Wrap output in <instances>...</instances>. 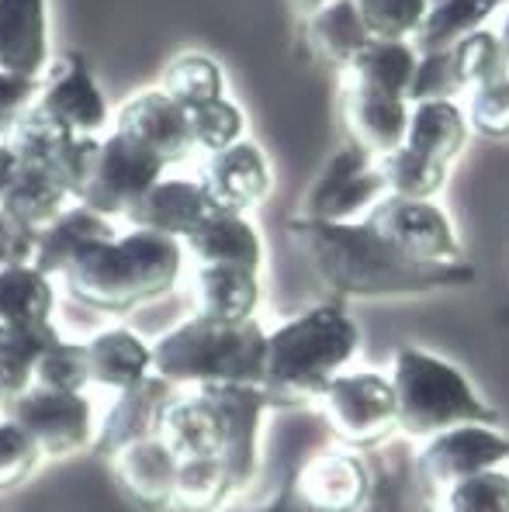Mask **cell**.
Instances as JSON below:
<instances>
[{
    "label": "cell",
    "instance_id": "13",
    "mask_svg": "<svg viewBox=\"0 0 509 512\" xmlns=\"http://www.w3.org/2000/svg\"><path fill=\"white\" fill-rule=\"evenodd\" d=\"M163 173H167V167H163L156 156H149L146 149H139L136 142H129L125 135L111 132L108 139L97 142L91 177H87L77 205L91 208V212L101 218L129 215L142 194H146L156 180H163Z\"/></svg>",
    "mask_w": 509,
    "mask_h": 512
},
{
    "label": "cell",
    "instance_id": "39",
    "mask_svg": "<svg viewBox=\"0 0 509 512\" xmlns=\"http://www.w3.org/2000/svg\"><path fill=\"white\" fill-rule=\"evenodd\" d=\"M184 118H187V128H191L194 149H201V153H208V156L232 146V142H239L246 128V115L229 97H215V101L201 104V108L184 111Z\"/></svg>",
    "mask_w": 509,
    "mask_h": 512
},
{
    "label": "cell",
    "instance_id": "41",
    "mask_svg": "<svg viewBox=\"0 0 509 512\" xmlns=\"http://www.w3.org/2000/svg\"><path fill=\"white\" fill-rule=\"evenodd\" d=\"M371 39L409 42L423 21L430 0H354Z\"/></svg>",
    "mask_w": 509,
    "mask_h": 512
},
{
    "label": "cell",
    "instance_id": "49",
    "mask_svg": "<svg viewBox=\"0 0 509 512\" xmlns=\"http://www.w3.org/2000/svg\"><path fill=\"white\" fill-rule=\"evenodd\" d=\"M329 0H291V11L302 14V18H309V14H316L319 7H326Z\"/></svg>",
    "mask_w": 509,
    "mask_h": 512
},
{
    "label": "cell",
    "instance_id": "23",
    "mask_svg": "<svg viewBox=\"0 0 509 512\" xmlns=\"http://www.w3.org/2000/svg\"><path fill=\"white\" fill-rule=\"evenodd\" d=\"M177 388L163 378H146L139 388L125 391L118 395V402L111 405V412L104 416V423L97 426V436H94V454L108 461L115 450L129 447L136 440H146V436H156L160 433V423H163V412L167 405L174 402Z\"/></svg>",
    "mask_w": 509,
    "mask_h": 512
},
{
    "label": "cell",
    "instance_id": "19",
    "mask_svg": "<svg viewBox=\"0 0 509 512\" xmlns=\"http://www.w3.org/2000/svg\"><path fill=\"white\" fill-rule=\"evenodd\" d=\"M201 187L215 201V208L246 215L257 205H264V198L274 187V173L257 142L239 139L208 156L205 173H201Z\"/></svg>",
    "mask_w": 509,
    "mask_h": 512
},
{
    "label": "cell",
    "instance_id": "37",
    "mask_svg": "<svg viewBox=\"0 0 509 512\" xmlns=\"http://www.w3.org/2000/svg\"><path fill=\"white\" fill-rule=\"evenodd\" d=\"M163 94L177 104L181 111H194L201 104L226 97V80H222V66L205 52H184L167 66L163 77Z\"/></svg>",
    "mask_w": 509,
    "mask_h": 512
},
{
    "label": "cell",
    "instance_id": "1",
    "mask_svg": "<svg viewBox=\"0 0 509 512\" xmlns=\"http://www.w3.org/2000/svg\"><path fill=\"white\" fill-rule=\"evenodd\" d=\"M288 236L309 260L312 274L333 301L423 298L475 284V267L464 263H419L378 236L364 218L357 222H316L291 218Z\"/></svg>",
    "mask_w": 509,
    "mask_h": 512
},
{
    "label": "cell",
    "instance_id": "10",
    "mask_svg": "<svg viewBox=\"0 0 509 512\" xmlns=\"http://www.w3.org/2000/svg\"><path fill=\"white\" fill-rule=\"evenodd\" d=\"M506 461L509 436L499 433L496 426H454L423 440L413 457V468L423 492L437 502L458 481L489 468H503Z\"/></svg>",
    "mask_w": 509,
    "mask_h": 512
},
{
    "label": "cell",
    "instance_id": "38",
    "mask_svg": "<svg viewBox=\"0 0 509 512\" xmlns=\"http://www.w3.org/2000/svg\"><path fill=\"white\" fill-rule=\"evenodd\" d=\"M451 56L461 73L464 90H478L492 84V80L509 77V59L503 52V42H499L496 32H485V28L471 32L468 39H461L451 49Z\"/></svg>",
    "mask_w": 509,
    "mask_h": 512
},
{
    "label": "cell",
    "instance_id": "51",
    "mask_svg": "<svg viewBox=\"0 0 509 512\" xmlns=\"http://www.w3.org/2000/svg\"><path fill=\"white\" fill-rule=\"evenodd\" d=\"M433 512H440V509H433Z\"/></svg>",
    "mask_w": 509,
    "mask_h": 512
},
{
    "label": "cell",
    "instance_id": "8",
    "mask_svg": "<svg viewBox=\"0 0 509 512\" xmlns=\"http://www.w3.org/2000/svg\"><path fill=\"white\" fill-rule=\"evenodd\" d=\"M316 405L340 447L374 450L395 436V391L378 371H343Z\"/></svg>",
    "mask_w": 509,
    "mask_h": 512
},
{
    "label": "cell",
    "instance_id": "20",
    "mask_svg": "<svg viewBox=\"0 0 509 512\" xmlns=\"http://www.w3.org/2000/svg\"><path fill=\"white\" fill-rule=\"evenodd\" d=\"M212 212H219V208L208 198L201 180L163 177L142 194L125 218L132 222V229H146V232H156V236H170L184 243Z\"/></svg>",
    "mask_w": 509,
    "mask_h": 512
},
{
    "label": "cell",
    "instance_id": "34",
    "mask_svg": "<svg viewBox=\"0 0 509 512\" xmlns=\"http://www.w3.org/2000/svg\"><path fill=\"white\" fill-rule=\"evenodd\" d=\"M59 340L56 326L46 329H21V326H0V409L11 405L21 391L35 384V364L42 350Z\"/></svg>",
    "mask_w": 509,
    "mask_h": 512
},
{
    "label": "cell",
    "instance_id": "12",
    "mask_svg": "<svg viewBox=\"0 0 509 512\" xmlns=\"http://www.w3.org/2000/svg\"><path fill=\"white\" fill-rule=\"evenodd\" d=\"M97 142L91 135H73L70 128L52 122L39 104L21 115V122L14 125V132L7 135V146L14 149L21 167H35L49 177H56L66 191L73 194V201L80 198L87 177H91Z\"/></svg>",
    "mask_w": 509,
    "mask_h": 512
},
{
    "label": "cell",
    "instance_id": "9",
    "mask_svg": "<svg viewBox=\"0 0 509 512\" xmlns=\"http://www.w3.org/2000/svg\"><path fill=\"white\" fill-rule=\"evenodd\" d=\"M378 447L350 450V447H323L309 454L295 471L288 474L291 488L309 506L326 512H361L378 492Z\"/></svg>",
    "mask_w": 509,
    "mask_h": 512
},
{
    "label": "cell",
    "instance_id": "45",
    "mask_svg": "<svg viewBox=\"0 0 509 512\" xmlns=\"http://www.w3.org/2000/svg\"><path fill=\"white\" fill-rule=\"evenodd\" d=\"M468 128H475L485 139L506 142L509 139V77L471 90V115Z\"/></svg>",
    "mask_w": 509,
    "mask_h": 512
},
{
    "label": "cell",
    "instance_id": "50",
    "mask_svg": "<svg viewBox=\"0 0 509 512\" xmlns=\"http://www.w3.org/2000/svg\"><path fill=\"white\" fill-rule=\"evenodd\" d=\"M499 42H503V52H506V59H509V7H506V14H503V28H499Z\"/></svg>",
    "mask_w": 509,
    "mask_h": 512
},
{
    "label": "cell",
    "instance_id": "36",
    "mask_svg": "<svg viewBox=\"0 0 509 512\" xmlns=\"http://www.w3.org/2000/svg\"><path fill=\"white\" fill-rule=\"evenodd\" d=\"M447 163L430 160V156L416 153L409 146H399L395 153L378 156V173L385 180V194L395 198H416L433 201L447 184Z\"/></svg>",
    "mask_w": 509,
    "mask_h": 512
},
{
    "label": "cell",
    "instance_id": "48",
    "mask_svg": "<svg viewBox=\"0 0 509 512\" xmlns=\"http://www.w3.org/2000/svg\"><path fill=\"white\" fill-rule=\"evenodd\" d=\"M14 173H18V156H14V149L7 146V139L0 142V198H4V191L11 187Z\"/></svg>",
    "mask_w": 509,
    "mask_h": 512
},
{
    "label": "cell",
    "instance_id": "18",
    "mask_svg": "<svg viewBox=\"0 0 509 512\" xmlns=\"http://www.w3.org/2000/svg\"><path fill=\"white\" fill-rule=\"evenodd\" d=\"M177 454L160 440L146 436L108 457L111 478L129 506L142 512H170L177 488Z\"/></svg>",
    "mask_w": 509,
    "mask_h": 512
},
{
    "label": "cell",
    "instance_id": "21",
    "mask_svg": "<svg viewBox=\"0 0 509 512\" xmlns=\"http://www.w3.org/2000/svg\"><path fill=\"white\" fill-rule=\"evenodd\" d=\"M343 125H347L354 146L371 153L374 160L385 153H395L406 146V128H409V104L402 97L378 94L371 87H361L350 80L343 87Z\"/></svg>",
    "mask_w": 509,
    "mask_h": 512
},
{
    "label": "cell",
    "instance_id": "35",
    "mask_svg": "<svg viewBox=\"0 0 509 512\" xmlns=\"http://www.w3.org/2000/svg\"><path fill=\"white\" fill-rule=\"evenodd\" d=\"M226 464L219 457H187L177 464V488H174V509L181 512H226L236 499Z\"/></svg>",
    "mask_w": 509,
    "mask_h": 512
},
{
    "label": "cell",
    "instance_id": "6",
    "mask_svg": "<svg viewBox=\"0 0 509 512\" xmlns=\"http://www.w3.org/2000/svg\"><path fill=\"white\" fill-rule=\"evenodd\" d=\"M395 433L402 440H430L454 426H499L492 409L461 367L419 346H402L392 360Z\"/></svg>",
    "mask_w": 509,
    "mask_h": 512
},
{
    "label": "cell",
    "instance_id": "26",
    "mask_svg": "<svg viewBox=\"0 0 509 512\" xmlns=\"http://www.w3.org/2000/svg\"><path fill=\"white\" fill-rule=\"evenodd\" d=\"M115 225L111 218L94 215L91 208L84 205H70L59 218H52L46 229L35 239V253L32 263L49 277H59L87 246L104 243V239H115Z\"/></svg>",
    "mask_w": 509,
    "mask_h": 512
},
{
    "label": "cell",
    "instance_id": "14",
    "mask_svg": "<svg viewBox=\"0 0 509 512\" xmlns=\"http://www.w3.org/2000/svg\"><path fill=\"white\" fill-rule=\"evenodd\" d=\"M364 222L378 232L385 243L419 263H464L461 243L454 236L451 218L433 201L395 198L385 194L378 205L364 215Z\"/></svg>",
    "mask_w": 509,
    "mask_h": 512
},
{
    "label": "cell",
    "instance_id": "11",
    "mask_svg": "<svg viewBox=\"0 0 509 512\" xmlns=\"http://www.w3.org/2000/svg\"><path fill=\"white\" fill-rule=\"evenodd\" d=\"M385 198V180L378 173V160L361 146H343L326 160L319 177L312 180L309 194L302 198L298 218L316 222H357Z\"/></svg>",
    "mask_w": 509,
    "mask_h": 512
},
{
    "label": "cell",
    "instance_id": "33",
    "mask_svg": "<svg viewBox=\"0 0 509 512\" xmlns=\"http://www.w3.org/2000/svg\"><path fill=\"white\" fill-rule=\"evenodd\" d=\"M350 73H354V84L406 101L409 84H413V73H416V49L409 42L371 39L357 52L354 63H350Z\"/></svg>",
    "mask_w": 509,
    "mask_h": 512
},
{
    "label": "cell",
    "instance_id": "44",
    "mask_svg": "<svg viewBox=\"0 0 509 512\" xmlns=\"http://www.w3.org/2000/svg\"><path fill=\"white\" fill-rule=\"evenodd\" d=\"M39 464L42 457L35 450V443L25 436V429L0 416V492L21 488L39 471Z\"/></svg>",
    "mask_w": 509,
    "mask_h": 512
},
{
    "label": "cell",
    "instance_id": "2",
    "mask_svg": "<svg viewBox=\"0 0 509 512\" xmlns=\"http://www.w3.org/2000/svg\"><path fill=\"white\" fill-rule=\"evenodd\" d=\"M260 384H212L177 391L160 423V440L187 457H219L236 492L253 485L260 471V429L271 412Z\"/></svg>",
    "mask_w": 509,
    "mask_h": 512
},
{
    "label": "cell",
    "instance_id": "27",
    "mask_svg": "<svg viewBox=\"0 0 509 512\" xmlns=\"http://www.w3.org/2000/svg\"><path fill=\"white\" fill-rule=\"evenodd\" d=\"M305 42L319 63L350 70V63L371 42V35L357 14L354 0H329L326 7L305 18Z\"/></svg>",
    "mask_w": 509,
    "mask_h": 512
},
{
    "label": "cell",
    "instance_id": "24",
    "mask_svg": "<svg viewBox=\"0 0 509 512\" xmlns=\"http://www.w3.org/2000/svg\"><path fill=\"white\" fill-rule=\"evenodd\" d=\"M181 246L198 260V267H239L253 274H260L264 267L260 229L246 215L222 212V208L208 215Z\"/></svg>",
    "mask_w": 509,
    "mask_h": 512
},
{
    "label": "cell",
    "instance_id": "43",
    "mask_svg": "<svg viewBox=\"0 0 509 512\" xmlns=\"http://www.w3.org/2000/svg\"><path fill=\"white\" fill-rule=\"evenodd\" d=\"M461 90L464 84H461V73H458V66H454L451 52H426V56H416V73L406 94L409 104L454 101Z\"/></svg>",
    "mask_w": 509,
    "mask_h": 512
},
{
    "label": "cell",
    "instance_id": "28",
    "mask_svg": "<svg viewBox=\"0 0 509 512\" xmlns=\"http://www.w3.org/2000/svg\"><path fill=\"white\" fill-rule=\"evenodd\" d=\"M56 308L52 277L42 274L35 263H11L0 267V326L46 329Z\"/></svg>",
    "mask_w": 509,
    "mask_h": 512
},
{
    "label": "cell",
    "instance_id": "3",
    "mask_svg": "<svg viewBox=\"0 0 509 512\" xmlns=\"http://www.w3.org/2000/svg\"><path fill=\"white\" fill-rule=\"evenodd\" d=\"M184 270L181 239L156 236L146 229L118 232L115 239L87 246L63 270V284L73 301L101 315H132L177 288Z\"/></svg>",
    "mask_w": 509,
    "mask_h": 512
},
{
    "label": "cell",
    "instance_id": "16",
    "mask_svg": "<svg viewBox=\"0 0 509 512\" xmlns=\"http://www.w3.org/2000/svg\"><path fill=\"white\" fill-rule=\"evenodd\" d=\"M35 104L46 111L52 122L70 128L73 135H91V139H97L101 128H108L111 118L108 101H104L101 87H97L91 66L77 52H63L56 63H49Z\"/></svg>",
    "mask_w": 509,
    "mask_h": 512
},
{
    "label": "cell",
    "instance_id": "32",
    "mask_svg": "<svg viewBox=\"0 0 509 512\" xmlns=\"http://www.w3.org/2000/svg\"><path fill=\"white\" fill-rule=\"evenodd\" d=\"M496 7L499 0H433L409 45L416 49V56L451 52L461 39L485 28V21L496 14Z\"/></svg>",
    "mask_w": 509,
    "mask_h": 512
},
{
    "label": "cell",
    "instance_id": "15",
    "mask_svg": "<svg viewBox=\"0 0 509 512\" xmlns=\"http://www.w3.org/2000/svg\"><path fill=\"white\" fill-rule=\"evenodd\" d=\"M413 457H416V450L409 440L381 443L378 447V461H381L378 492H374V499L361 512H433L437 509V502H433L430 495L423 492V485H419ZM239 512H326V509L309 506V502L291 488V481L284 478L278 495H271L264 506L239 509Z\"/></svg>",
    "mask_w": 509,
    "mask_h": 512
},
{
    "label": "cell",
    "instance_id": "31",
    "mask_svg": "<svg viewBox=\"0 0 509 512\" xmlns=\"http://www.w3.org/2000/svg\"><path fill=\"white\" fill-rule=\"evenodd\" d=\"M468 142V118L454 101H423L409 104L406 146L416 153L451 167Z\"/></svg>",
    "mask_w": 509,
    "mask_h": 512
},
{
    "label": "cell",
    "instance_id": "47",
    "mask_svg": "<svg viewBox=\"0 0 509 512\" xmlns=\"http://www.w3.org/2000/svg\"><path fill=\"white\" fill-rule=\"evenodd\" d=\"M35 239H39V232L11 222V218L0 212V267H11V263H32Z\"/></svg>",
    "mask_w": 509,
    "mask_h": 512
},
{
    "label": "cell",
    "instance_id": "22",
    "mask_svg": "<svg viewBox=\"0 0 509 512\" xmlns=\"http://www.w3.org/2000/svg\"><path fill=\"white\" fill-rule=\"evenodd\" d=\"M49 63L46 0H0V70L42 80Z\"/></svg>",
    "mask_w": 509,
    "mask_h": 512
},
{
    "label": "cell",
    "instance_id": "40",
    "mask_svg": "<svg viewBox=\"0 0 509 512\" xmlns=\"http://www.w3.org/2000/svg\"><path fill=\"white\" fill-rule=\"evenodd\" d=\"M440 512H509V471L489 468L458 481L437 499Z\"/></svg>",
    "mask_w": 509,
    "mask_h": 512
},
{
    "label": "cell",
    "instance_id": "42",
    "mask_svg": "<svg viewBox=\"0 0 509 512\" xmlns=\"http://www.w3.org/2000/svg\"><path fill=\"white\" fill-rule=\"evenodd\" d=\"M35 384L52 391H77L84 395V388L91 384V371H87V346L70 343V340H52L42 350L39 364H35Z\"/></svg>",
    "mask_w": 509,
    "mask_h": 512
},
{
    "label": "cell",
    "instance_id": "25",
    "mask_svg": "<svg viewBox=\"0 0 509 512\" xmlns=\"http://www.w3.org/2000/svg\"><path fill=\"white\" fill-rule=\"evenodd\" d=\"M84 346L91 384H97V388L125 395V391L139 388L146 378H153V346L142 340L136 329L111 326Z\"/></svg>",
    "mask_w": 509,
    "mask_h": 512
},
{
    "label": "cell",
    "instance_id": "29",
    "mask_svg": "<svg viewBox=\"0 0 509 512\" xmlns=\"http://www.w3.org/2000/svg\"><path fill=\"white\" fill-rule=\"evenodd\" d=\"M198 315L215 322H253L260 308V274L239 267H198Z\"/></svg>",
    "mask_w": 509,
    "mask_h": 512
},
{
    "label": "cell",
    "instance_id": "5",
    "mask_svg": "<svg viewBox=\"0 0 509 512\" xmlns=\"http://www.w3.org/2000/svg\"><path fill=\"white\" fill-rule=\"evenodd\" d=\"M267 329L253 322H215L194 312L153 343V374L174 388L264 381Z\"/></svg>",
    "mask_w": 509,
    "mask_h": 512
},
{
    "label": "cell",
    "instance_id": "4",
    "mask_svg": "<svg viewBox=\"0 0 509 512\" xmlns=\"http://www.w3.org/2000/svg\"><path fill=\"white\" fill-rule=\"evenodd\" d=\"M361 350V329L343 301H323L267 333L264 395L274 409L316 405L319 395L350 367Z\"/></svg>",
    "mask_w": 509,
    "mask_h": 512
},
{
    "label": "cell",
    "instance_id": "30",
    "mask_svg": "<svg viewBox=\"0 0 509 512\" xmlns=\"http://www.w3.org/2000/svg\"><path fill=\"white\" fill-rule=\"evenodd\" d=\"M70 205H77V201H73V194L56 177H49V173L35 167H21V163L11 187L0 198V212L32 232H42L52 218H59Z\"/></svg>",
    "mask_w": 509,
    "mask_h": 512
},
{
    "label": "cell",
    "instance_id": "17",
    "mask_svg": "<svg viewBox=\"0 0 509 512\" xmlns=\"http://www.w3.org/2000/svg\"><path fill=\"white\" fill-rule=\"evenodd\" d=\"M111 132L136 142L139 149L156 156L163 167L184 163L187 156L194 153L191 128H187L184 111L163 94V87L132 94L129 101L115 111V128H111Z\"/></svg>",
    "mask_w": 509,
    "mask_h": 512
},
{
    "label": "cell",
    "instance_id": "7",
    "mask_svg": "<svg viewBox=\"0 0 509 512\" xmlns=\"http://www.w3.org/2000/svg\"><path fill=\"white\" fill-rule=\"evenodd\" d=\"M0 416L25 429L42 461H70L91 450L97 436L91 402L77 391H52L32 384L11 405H4Z\"/></svg>",
    "mask_w": 509,
    "mask_h": 512
},
{
    "label": "cell",
    "instance_id": "46",
    "mask_svg": "<svg viewBox=\"0 0 509 512\" xmlns=\"http://www.w3.org/2000/svg\"><path fill=\"white\" fill-rule=\"evenodd\" d=\"M39 90H42V80L14 77V73L0 70V142L14 132L21 115L39 101Z\"/></svg>",
    "mask_w": 509,
    "mask_h": 512
}]
</instances>
